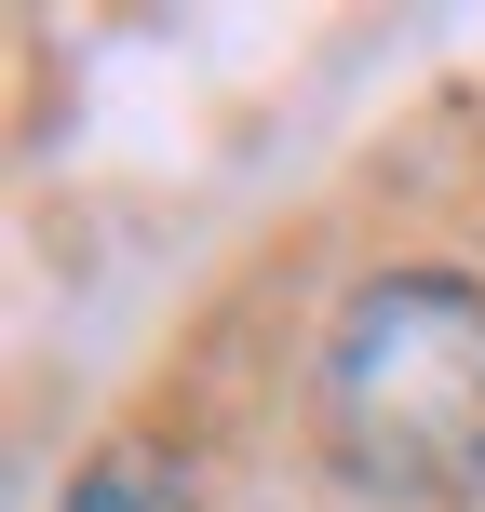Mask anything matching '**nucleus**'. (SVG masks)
<instances>
[{
    "mask_svg": "<svg viewBox=\"0 0 485 512\" xmlns=\"http://www.w3.org/2000/svg\"><path fill=\"white\" fill-rule=\"evenodd\" d=\"M324 432L378 499H485V283H364L324 337Z\"/></svg>",
    "mask_w": 485,
    "mask_h": 512,
    "instance_id": "f257e3e1",
    "label": "nucleus"
},
{
    "mask_svg": "<svg viewBox=\"0 0 485 512\" xmlns=\"http://www.w3.org/2000/svg\"><path fill=\"white\" fill-rule=\"evenodd\" d=\"M68 512H189V472L162 459V445H108V459L68 486Z\"/></svg>",
    "mask_w": 485,
    "mask_h": 512,
    "instance_id": "f03ea898",
    "label": "nucleus"
}]
</instances>
